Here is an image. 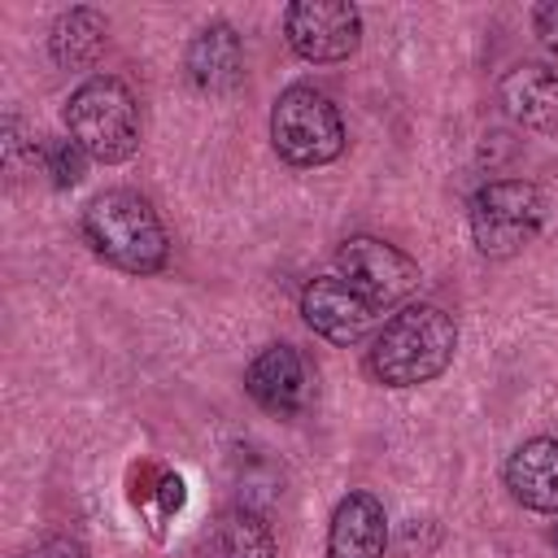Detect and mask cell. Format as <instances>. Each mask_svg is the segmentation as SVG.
Here are the masks:
<instances>
[{"instance_id": "4fadbf2b", "label": "cell", "mask_w": 558, "mask_h": 558, "mask_svg": "<svg viewBox=\"0 0 558 558\" xmlns=\"http://www.w3.org/2000/svg\"><path fill=\"white\" fill-rule=\"evenodd\" d=\"M501 109L527 131H558V70L554 65H514L497 83Z\"/></svg>"}, {"instance_id": "7a4b0ae2", "label": "cell", "mask_w": 558, "mask_h": 558, "mask_svg": "<svg viewBox=\"0 0 558 558\" xmlns=\"http://www.w3.org/2000/svg\"><path fill=\"white\" fill-rule=\"evenodd\" d=\"M83 240L92 244L96 257L126 275H157L170 257V240L157 209L131 187H109L87 201Z\"/></svg>"}, {"instance_id": "8fae6325", "label": "cell", "mask_w": 558, "mask_h": 558, "mask_svg": "<svg viewBox=\"0 0 558 558\" xmlns=\"http://www.w3.org/2000/svg\"><path fill=\"white\" fill-rule=\"evenodd\" d=\"M388 549V514L375 493H344L331 510L327 558H384Z\"/></svg>"}, {"instance_id": "5b68a950", "label": "cell", "mask_w": 558, "mask_h": 558, "mask_svg": "<svg viewBox=\"0 0 558 558\" xmlns=\"http://www.w3.org/2000/svg\"><path fill=\"white\" fill-rule=\"evenodd\" d=\"M545 227V192L527 179H493L471 196V240L484 257L523 253Z\"/></svg>"}, {"instance_id": "ffe728a7", "label": "cell", "mask_w": 558, "mask_h": 558, "mask_svg": "<svg viewBox=\"0 0 558 558\" xmlns=\"http://www.w3.org/2000/svg\"><path fill=\"white\" fill-rule=\"evenodd\" d=\"M554 545H558V523H554Z\"/></svg>"}, {"instance_id": "d6986e66", "label": "cell", "mask_w": 558, "mask_h": 558, "mask_svg": "<svg viewBox=\"0 0 558 558\" xmlns=\"http://www.w3.org/2000/svg\"><path fill=\"white\" fill-rule=\"evenodd\" d=\"M532 31L541 35V44H545V48H554V52H558V0L536 4V9H532Z\"/></svg>"}, {"instance_id": "ac0fdd59", "label": "cell", "mask_w": 558, "mask_h": 558, "mask_svg": "<svg viewBox=\"0 0 558 558\" xmlns=\"http://www.w3.org/2000/svg\"><path fill=\"white\" fill-rule=\"evenodd\" d=\"M153 497H157V506H161V519L179 514V510H183V480H179L174 471H161V475H157Z\"/></svg>"}, {"instance_id": "6da1fadb", "label": "cell", "mask_w": 558, "mask_h": 558, "mask_svg": "<svg viewBox=\"0 0 558 558\" xmlns=\"http://www.w3.org/2000/svg\"><path fill=\"white\" fill-rule=\"evenodd\" d=\"M458 349V323L440 305H401L371 340L366 371L384 388H418L449 371Z\"/></svg>"}, {"instance_id": "7c38bea8", "label": "cell", "mask_w": 558, "mask_h": 558, "mask_svg": "<svg viewBox=\"0 0 558 558\" xmlns=\"http://www.w3.org/2000/svg\"><path fill=\"white\" fill-rule=\"evenodd\" d=\"M506 488L523 510L558 514V440L532 436L506 458Z\"/></svg>"}, {"instance_id": "9c48e42d", "label": "cell", "mask_w": 558, "mask_h": 558, "mask_svg": "<svg viewBox=\"0 0 558 558\" xmlns=\"http://www.w3.org/2000/svg\"><path fill=\"white\" fill-rule=\"evenodd\" d=\"M244 388L248 397L266 410V414H279V418H292L305 410L310 401V375H305V357L292 349V344H266L248 371H244Z\"/></svg>"}, {"instance_id": "8992f818", "label": "cell", "mask_w": 558, "mask_h": 558, "mask_svg": "<svg viewBox=\"0 0 558 558\" xmlns=\"http://www.w3.org/2000/svg\"><path fill=\"white\" fill-rule=\"evenodd\" d=\"M340 279L375 310L405 301L418 288V262L379 235H349L336 248Z\"/></svg>"}, {"instance_id": "30bf717a", "label": "cell", "mask_w": 558, "mask_h": 558, "mask_svg": "<svg viewBox=\"0 0 558 558\" xmlns=\"http://www.w3.org/2000/svg\"><path fill=\"white\" fill-rule=\"evenodd\" d=\"M187 78L205 96H231L244 83V44L231 22H209L187 44Z\"/></svg>"}, {"instance_id": "3957f363", "label": "cell", "mask_w": 558, "mask_h": 558, "mask_svg": "<svg viewBox=\"0 0 558 558\" xmlns=\"http://www.w3.org/2000/svg\"><path fill=\"white\" fill-rule=\"evenodd\" d=\"M70 140L100 166H122L140 148V105L113 74H92L65 100Z\"/></svg>"}, {"instance_id": "9a60e30c", "label": "cell", "mask_w": 558, "mask_h": 558, "mask_svg": "<svg viewBox=\"0 0 558 558\" xmlns=\"http://www.w3.org/2000/svg\"><path fill=\"white\" fill-rule=\"evenodd\" d=\"M205 558H275V532L257 510L235 506L218 514L205 541Z\"/></svg>"}, {"instance_id": "e0dca14e", "label": "cell", "mask_w": 558, "mask_h": 558, "mask_svg": "<svg viewBox=\"0 0 558 558\" xmlns=\"http://www.w3.org/2000/svg\"><path fill=\"white\" fill-rule=\"evenodd\" d=\"M22 558H92V554H87V545L74 541V536H44V541H35Z\"/></svg>"}, {"instance_id": "5bb4252c", "label": "cell", "mask_w": 558, "mask_h": 558, "mask_svg": "<svg viewBox=\"0 0 558 558\" xmlns=\"http://www.w3.org/2000/svg\"><path fill=\"white\" fill-rule=\"evenodd\" d=\"M105 48H109V17H105L100 9H87V4L65 9V13L52 22V31H48V52H52V61L65 65V70L96 65Z\"/></svg>"}, {"instance_id": "ba28073f", "label": "cell", "mask_w": 558, "mask_h": 558, "mask_svg": "<svg viewBox=\"0 0 558 558\" xmlns=\"http://www.w3.org/2000/svg\"><path fill=\"white\" fill-rule=\"evenodd\" d=\"M375 314L379 310L366 305L340 275H318L301 288V318L331 344H357L371 331Z\"/></svg>"}, {"instance_id": "2e32d148", "label": "cell", "mask_w": 558, "mask_h": 558, "mask_svg": "<svg viewBox=\"0 0 558 558\" xmlns=\"http://www.w3.org/2000/svg\"><path fill=\"white\" fill-rule=\"evenodd\" d=\"M39 170L52 179V187H78L83 183V170H87V153L74 144V140H44V153H39Z\"/></svg>"}, {"instance_id": "52a82bcc", "label": "cell", "mask_w": 558, "mask_h": 558, "mask_svg": "<svg viewBox=\"0 0 558 558\" xmlns=\"http://www.w3.org/2000/svg\"><path fill=\"white\" fill-rule=\"evenodd\" d=\"M283 35L301 61L336 65L362 44V13L349 0H296L283 9Z\"/></svg>"}, {"instance_id": "277c9868", "label": "cell", "mask_w": 558, "mask_h": 558, "mask_svg": "<svg viewBox=\"0 0 558 558\" xmlns=\"http://www.w3.org/2000/svg\"><path fill=\"white\" fill-rule=\"evenodd\" d=\"M270 144L296 170L327 166V161H336L344 153V118L331 105V96H323L310 83H292V87H283L275 96Z\"/></svg>"}]
</instances>
